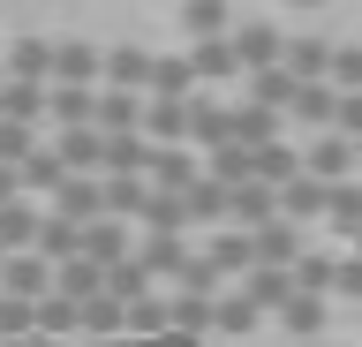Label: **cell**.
Masks as SVG:
<instances>
[{"mask_svg":"<svg viewBox=\"0 0 362 347\" xmlns=\"http://www.w3.org/2000/svg\"><path fill=\"white\" fill-rule=\"evenodd\" d=\"M98 91H129V98H144V91H151V46H136V38L106 46V69H98Z\"/></svg>","mask_w":362,"mask_h":347,"instance_id":"1","label":"cell"},{"mask_svg":"<svg viewBox=\"0 0 362 347\" xmlns=\"http://www.w3.org/2000/svg\"><path fill=\"white\" fill-rule=\"evenodd\" d=\"M0 295H8V302H30V310H38V302L53 295V264H45L38 249H8V264H0Z\"/></svg>","mask_w":362,"mask_h":347,"instance_id":"2","label":"cell"},{"mask_svg":"<svg viewBox=\"0 0 362 347\" xmlns=\"http://www.w3.org/2000/svg\"><path fill=\"white\" fill-rule=\"evenodd\" d=\"M310 249L302 242V227H287V219H272V227L249 234V272H294V257Z\"/></svg>","mask_w":362,"mask_h":347,"instance_id":"3","label":"cell"},{"mask_svg":"<svg viewBox=\"0 0 362 347\" xmlns=\"http://www.w3.org/2000/svg\"><path fill=\"white\" fill-rule=\"evenodd\" d=\"M98 69H106V46L98 38H53V83L98 91Z\"/></svg>","mask_w":362,"mask_h":347,"instance_id":"4","label":"cell"},{"mask_svg":"<svg viewBox=\"0 0 362 347\" xmlns=\"http://www.w3.org/2000/svg\"><path fill=\"white\" fill-rule=\"evenodd\" d=\"M302 174H310V182H355V143L347 136H332V129H325V136H310L302 143Z\"/></svg>","mask_w":362,"mask_h":347,"instance_id":"5","label":"cell"},{"mask_svg":"<svg viewBox=\"0 0 362 347\" xmlns=\"http://www.w3.org/2000/svg\"><path fill=\"white\" fill-rule=\"evenodd\" d=\"M226 46H234L242 76H249V69H279V53H287V30H279V23H234V30H226Z\"/></svg>","mask_w":362,"mask_h":347,"instance_id":"6","label":"cell"},{"mask_svg":"<svg viewBox=\"0 0 362 347\" xmlns=\"http://www.w3.org/2000/svg\"><path fill=\"white\" fill-rule=\"evenodd\" d=\"M0 83H53V38H8Z\"/></svg>","mask_w":362,"mask_h":347,"instance_id":"7","label":"cell"},{"mask_svg":"<svg viewBox=\"0 0 362 347\" xmlns=\"http://www.w3.org/2000/svg\"><path fill=\"white\" fill-rule=\"evenodd\" d=\"M174 23H181V46H211V38L234 30V8H226V0H181Z\"/></svg>","mask_w":362,"mask_h":347,"instance_id":"8","label":"cell"},{"mask_svg":"<svg viewBox=\"0 0 362 347\" xmlns=\"http://www.w3.org/2000/svg\"><path fill=\"white\" fill-rule=\"evenodd\" d=\"M136 136L158 143V151L189 143V98H144V129H136Z\"/></svg>","mask_w":362,"mask_h":347,"instance_id":"9","label":"cell"},{"mask_svg":"<svg viewBox=\"0 0 362 347\" xmlns=\"http://www.w3.org/2000/svg\"><path fill=\"white\" fill-rule=\"evenodd\" d=\"M45 211H53V219H68V227H98V219H106V204H98V182H83V174H68V182L45 196Z\"/></svg>","mask_w":362,"mask_h":347,"instance_id":"10","label":"cell"},{"mask_svg":"<svg viewBox=\"0 0 362 347\" xmlns=\"http://www.w3.org/2000/svg\"><path fill=\"white\" fill-rule=\"evenodd\" d=\"M294 91H302V83H294L287 69H249V76H242V106H257V114H279V121H287Z\"/></svg>","mask_w":362,"mask_h":347,"instance_id":"11","label":"cell"},{"mask_svg":"<svg viewBox=\"0 0 362 347\" xmlns=\"http://www.w3.org/2000/svg\"><path fill=\"white\" fill-rule=\"evenodd\" d=\"M106 295V272L90 264V257H68V264H53V302H68V310H83V302Z\"/></svg>","mask_w":362,"mask_h":347,"instance_id":"12","label":"cell"},{"mask_svg":"<svg viewBox=\"0 0 362 347\" xmlns=\"http://www.w3.org/2000/svg\"><path fill=\"white\" fill-rule=\"evenodd\" d=\"M53 159H61L68 174L98 182V166H106V136H98V129H61V136H53Z\"/></svg>","mask_w":362,"mask_h":347,"instance_id":"13","label":"cell"},{"mask_svg":"<svg viewBox=\"0 0 362 347\" xmlns=\"http://www.w3.org/2000/svg\"><path fill=\"white\" fill-rule=\"evenodd\" d=\"M226 204H234V189L204 182V174L181 189V211H189V227H204V234H219V227H226Z\"/></svg>","mask_w":362,"mask_h":347,"instance_id":"14","label":"cell"},{"mask_svg":"<svg viewBox=\"0 0 362 347\" xmlns=\"http://www.w3.org/2000/svg\"><path fill=\"white\" fill-rule=\"evenodd\" d=\"M181 53H189V69H197V91L242 83V61H234V46H226V38H211V46H181Z\"/></svg>","mask_w":362,"mask_h":347,"instance_id":"15","label":"cell"},{"mask_svg":"<svg viewBox=\"0 0 362 347\" xmlns=\"http://www.w3.org/2000/svg\"><path fill=\"white\" fill-rule=\"evenodd\" d=\"M197 174H204V166H197V151H189V143H174V151H158V143H151V166H144V182H151V189L181 196Z\"/></svg>","mask_w":362,"mask_h":347,"instance_id":"16","label":"cell"},{"mask_svg":"<svg viewBox=\"0 0 362 347\" xmlns=\"http://www.w3.org/2000/svg\"><path fill=\"white\" fill-rule=\"evenodd\" d=\"M272 219H279V196H272L264 182L234 189V204H226V227H234V234H257V227H272Z\"/></svg>","mask_w":362,"mask_h":347,"instance_id":"17","label":"cell"},{"mask_svg":"<svg viewBox=\"0 0 362 347\" xmlns=\"http://www.w3.org/2000/svg\"><path fill=\"white\" fill-rule=\"evenodd\" d=\"M219 143H234V129H226V106L211 91L189 98V151H219Z\"/></svg>","mask_w":362,"mask_h":347,"instance_id":"18","label":"cell"},{"mask_svg":"<svg viewBox=\"0 0 362 347\" xmlns=\"http://www.w3.org/2000/svg\"><path fill=\"white\" fill-rule=\"evenodd\" d=\"M129 257L144 264V279H181V264H189V242H181V234H144Z\"/></svg>","mask_w":362,"mask_h":347,"instance_id":"19","label":"cell"},{"mask_svg":"<svg viewBox=\"0 0 362 347\" xmlns=\"http://www.w3.org/2000/svg\"><path fill=\"white\" fill-rule=\"evenodd\" d=\"M234 295H242L257 317H279V310L294 302V272H242V287H234Z\"/></svg>","mask_w":362,"mask_h":347,"instance_id":"20","label":"cell"},{"mask_svg":"<svg viewBox=\"0 0 362 347\" xmlns=\"http://www.w3.org/2000/svg\"><path fill=\"white\" fill-rule=\"evenodd\" d=\"M294 174H302V143H264V151H249V182H264V189H287Z\"/></svg>","mask_w":362,"mask_h":347,"instance_id":"21","label":"cell"},{"mask_svg":"<svg viewBox=\"0 0 362 347\" xmlns=\"http://www.w3.org/2000/svg\"><path fill=\"white\" fill-rule=\"evenodd\" d=\"M279 69L294 76V83H325V69H332V38H287V53H279Z\"/></svg>","mask_w":362,"mask_h":347,"instance_id":"22","label":"cell"},{"mask_svg":"<svg viewBox=\"0 0 362 347\" xmlns=\"http://www.w3.org/2000/svg\"><path fill=\"white\" fill-rule=\"evenodd\" d=\"M272 196H279V219H287V227H317V219H325V182H310V174H294V182L272 189Z\"/></svg>","mask_w":362,"mask_h":347,"instance_id":"23","label":"cell"},{"mask_svg":"<svg viewBox=\"0 0 362 347\" xmlns=\"http://www.w3.org/2000/svg\"><path fill=\"white\" fill-rule=\"evenodd\" d=\"M98 114V91H76V83H45V121L53 129H90Z\"/></svg>","mask_w":362,"mask_h":347,"instance_id":"24","label":"cell"},{"mask_svg":"<svg viewBox=\"0 0 362 347\" xmlns=\"http://www.w3.org/2000/svg\"><path fill=\"white\" fill-rule=\"evenodd\" d=\"M144 98H197V69H189V53H151V91Z\"/></svg>","mask_w":362,"mask_h":347,"instance_id":"25","label":"cell"},{"mask_svg":"<svg viewBox=\"0 0 362 347\" xmlns=\"http://www.w3.org/2000/svg\"><path fill=\"white\" fill-rule=\"evenodd\" d=\"M90 129H98V136H136V129H144V98H129V91H98Z\"/></svg>","mask_w":362,"mask_h":347,"instance_id":"26","label":"cell"},{"mask_svg":"<svg viewBox=\"0 0 362 347\" xmlns=\"http://www.w3.org/2000/svg\"><path fill=\"white\" fill-rule=\"evenodd\" d=\"M226 129H234V143H242V151H264V143H279V129H287V121H279V114H257V106H242V98H234V106H226Z\"/></svg>","mask_w":362,"mask_h":347,"instance_id":"27","label":"cell"},{"mask_svg":"<svg viewBox=\"0 0 362 347\" xmlns=\"http://www.w3.org/2000/svg\"><path fill=\"white\" fill-rule=\"evenodd\" d=\"M332 106H339L332 83H302V91H294V106H287V121H302L310 136H325V129H332Z\"/></svg>","mask_w":362,"mask_h":347,"instance_id":"28","label":"cell"},{"mask_svg":"<svg viewBox=\"0 0 362 347\" xmlns=\"http://www.w3.org/2000/svg\"><path fill=\"white\" fill-rule=\"evenodd\" d=\"M61 182H68V166L53 159V143H38V151H30V159L16 166V189H23V196H53Z\"/></svg>","mask_w":362,"mask_h":347,"instance_id":"29","label":"cell"},{"mask_svg":"<svg viewBox=\"0 0 362 347\" xmlns=\"http://www.w3.org/2000/svg\"><path fill=\"white\" fill-rule=\"evenodd\" d=\"M174 295H181V302H219L226 279H219V264H211L204 249H189V264H181V279H174Z\"/></svg>","mask_w":362,"mask_h":347,"instance_id":"30","label":"cell"},{"mask_svg":"<svg viewBox=\"0 0 362 347\" xmlns=\"http://www.w3.org/2000/svg\"><path fill=\"white\" fill-rule=\"evenodd\" d=\"M325 227L347 234V242L362 234V182H332V189H325Z\"/></svg>","mask_w":362,"mask_h":347,"instance_id":"31","label":"cell"},{"mask_svg":"<svg viewBox=\"0 0 362 347\" xmlns=\"http://www.w3.org/2000/svg\"><path fill=\"white\" fill-rule=\"evenodd\" d=\"M38 219L45 211L30 204V196H8V204H0V249H30V242H38Z\"/></svg>","mask_w":362,"mask_h":347,"instance_id":"32","label":"cell"},{"mask_svg":"<svg viewBox=\"0 0 362 347\" xmlns=\"http://www.w3.org/2000/svg\"><path fill=\"white\" fill-rule=\"evenodd\" d=\"M30 249H38L45 264H68V257H83V227H68V219H53V211H45V219H38V242H30Z\"/></svg>","mask_w":362,"mask_h":347,"instance_id":"33","label":"cell"},{"mask_svg":"<svg viewBox=\"0 0 362 347\" xmlns=\"http://www.w3.org/2000/svg\"><path fill=\"white\" fill-rule=\"evenodd\" d=\"M83 257L98 264V272H113V264L129 257V227H121V219H98V227H83Z\"/></svg>","mask_w":362,"mask_h":347,"instance_id":"34","label":"cell"},{"mask_svg":"<svg viewBox=\"0 0 362 347\" xmlns=\"http://www.w3.org/2000/svg\"><path fill=\"white\" fill-rule=\"evenodd\" d=\"M0 121L38 129V121H45V83H0Z\"/></svg>","mask_w":362,"mask_h":347,"instance_id":"35","label":"cell"},{"mask_svg":"<svg viewBox=\"0 0 362 347\" xmlns=\"http://www.w3.org/2000/svg\"><path fill=\"white\" fill-rule=\"evenodd\" d=\"M332 272H339V257H325V249H302L294 257V295H332Z\"/></svg>","mask_w":362,"mask_h":347,"instance_id":"36","label":"cell"},{"mask_svg":"<svg viewBox=\"0 0 362 347\" xmlns=\"http://www.w3.org/2000/svg\"><path fill=\"white\" fill-rule=\"evenodd\" d=\"M136 219H144V234H189V211H181V196H166V189H151Z\"/></svg>","mask_w":362,"mask_h":347,"instance_id":"37","label":"cell"},{"mask_svg":"<svg viewBox=\"0 0 362 347\" xmlns=\"http://www.w3.org/2000/svg\"><path fill=\"white\" fill-rule=\"evenodd\" d=\"M204 257L219 264V279H242V272H249V234L219 227V234H211V242H204Z\"/></svg>","mask_w":362,"mask_h":347,"instance_id":"38","label":"cell"},{"mask_svg":"<svg viewBox=\"0 0 362 347\" xmlns=\"http://www.w3.org/2000/svg\"><path fill=\"white\" fill-rule=\"evenodd\" d=\"M204 182L242 189V182H249V151H242V143H219V151H204Z\"/></svg>","mask_w":362,"mask_h":347,"instance_id":"39","label":"cell"},{"mask_svg":"<svg viewBox=\"0 0 362 347\" xmlns=\"http://www.w3.org/2000/svg\"><path fill=\"white\" fill-rule=\"evenodd\" d=\"M257 324H264V317H257L242 295H219V302H211V332H226V340H249Z\"/></svg>","mask_w":362,"mask_h":347,"instance_id":"40","label":"cell"},{"mask_svg":"<svg viewBox=\"0 0 362 347\" xmlns=\"http://www.w3.org/2000/svg\"><path fill=\"white\" fill-rule=\"evenodd\" d=\"M144 295H151V279H144V264H136V257H121V264L106 272V302H121V310H136Z\"/></svg>","mask_w":362,"mask_h":347,"instance_id":"41","label":"cell"},{"mask_svg":"<svg viewBox=\"0 0 362 347\" xmlns=\"http://www.w3.org/2000/svg\"><path fill=\"white\" fill-rule=\"evenodd\" d=\"M144 196H151V182H98V204H106V219H121V227L144 211Z\"/></svg>","mask_w":362,"mask_h":347,"instance_id":"42","label":"cell"},{"mask_svg":"<svg viewBox=\"0 0 362 347\" xmlns=\"http://www.w3.org/2000/svg\"><path fill=\"white\" fill-rule=\"evenodd\" d=\"M279 324H287L294 340H317V332H325V302H317V295H294L287 310H279Z\"/></svg>","mask_w":362,"mask_h":347,"instance_id":"43","label":"cell"},{"mask_svg":"<svg viewBox=\"0 0 362 347\" xmlns=\"http://www.w3.org/2000/svg\"><path fill=\"white\" fill-rule=\"evenodd\" d=\"M332 91H362V46H332V69H325Z\"/></svg>","mask_w":362,"mask_h":347,"instance_id":"44","label":"cell"},{"mask_svg":"<svg viewBox=\"0 0 362 347\" xmlns=\"http://www.w3.org/2000/svg\"><path fill=\"white\" fill-rule=\"evenodd\" d=\"M38 151V129H23V121H0V166H23Z\"/></svg>","mask_w":362,"mask_h":347,"instance_id":"45","label":"cell"},{"mask_svg":"<svg viewBox=\"0 0 362 347\" xmlns=\"http://www.w3.org/2000/svg\"><path fill=\"white\" fill-rule=\"evenodd\" d=\"M332 136L362 143V91H339V106H332Z\"/></svg>","mask_w":362,"mask_h":347,"instance_id":"46","label":"cell"},{"mask_svg":"<svg viewBox=\"0 0 362 347\" xmlns=\"http://www.w3.org/2000/svg\"><path fill=\"white\" fill-rule=\"evenodd\" d=\"M332 295H339V302H362V257H339V272H332Z\"/></svg>","mask_w":362,"mask_h":347,"instance_id":"47","label":"cell"},{"mask_svg":"<svg viewBox=\"0 0 362 347\" xmlns=\"http://www.w3.org/2000/svg\"><path fill=\"white\" fill-rule=\"evenodd\" d=\"M8 196H23V189H16V166H0V204H8Z\"/></svg>","mask_w":362,"mask_h":347,"instance_id":"48","label":"cell"},{"mask_svg":"<svg viewBox=\"0 0 362 347\" xmlns=\"http://www.w3.org/2000/svg\"><path fill=\"white\" fill-rule=\"evenodd\" d=\"M287 8H317V0H287Z\"/></svg>","mask_w":362,"mask_h":347,"instance_id":"49","label":"cell"},{"mask_svg":"<svg viewBox=\"0 0 362 347\" xmlns=\"http://www.w3.org/2000/svg\"><path fill=\"white\" fill-rule=\"evenodd\" d=\"M355 174H362V143H355Z\"/></svg>","mask_w":362,"mask_h":347,"instance_id":"50","label":"cell"},{"mask_svg":"<svg viewBox=\"0 0 362 347\" xmlns=\"http://www.w3.org/2000/svg\"><path fill=\"white\" fill-rule=\"evenodd\" d=\"M355 257H362V234H355Z\"/></svg>","mask_w":362,"mask_h":347,"instance_id":"51","label":"cell"},{"mask_svg":"<svg viewBox=\"0 0 362 347\" xmlns=\"http://www.w3.org/2000/svg\"><path fill=\"white\" fill-rule=\"evenodd\" d=\"M0 264H8V249H0Z\"/></svg>","mask_w":362,"mask_h":347,"instance_id":"52","label":"cell"},{"mask_svg":"<svg viewBox=\"0 0 362 347\" xmlns=\"http://www.w3.org/2000/svg\"><path fill=\"white\" fill-rule=\"evenodd\" d=\"M355 310H362V302H355Z\"/></svg>","mask_w":362,"mask_h":347,"instance_id":"53","label":"cell"}]
</instances>
